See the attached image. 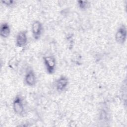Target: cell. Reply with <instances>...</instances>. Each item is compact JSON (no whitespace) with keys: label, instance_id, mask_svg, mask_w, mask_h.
Returning a JSON list of instances; mask_svg holds the SVG:
<instances>
[{"label":"cell","instance_id":"cell-1","mask_svg":"<svg viewBox=\"0 0 127 127\" xmlns=\"http://www.w3.org/2000/svg\"><path fill=\"white\" fill-rule=\"evenodd\" d=\"M43 59L47 72L49 74H53L55 72L56 66V62L55 58L50 56L44 57Z\"/></svg>","mask_w":127,"mask_h":127},{"label":"cell","instance_id":"cell-3","mask_svg":"<svg viewBox=\"0 0 127 127\" xmlns=\"http://www.w3.org/2000/svg\"><path fill=\"white\" fill-rule=\"evenodd\" d=\"M13 109L14 112L19 115H22L24 112V105L23 100L20 95H17L13 101Z\"/></svg>","mask_w":127,"mask_h":127},{"label":"cell","instance_id":"cell-4","mask_svg":"<svg viewBox=\"0 0 127 127\" xmlns=\"http://www.w3.org/2000/svg\"><path fill=\"white\" fill-rule=\"evenodd\" d=\"M31 30L34 39L36 40L38 39L42 32L43 26L42 23L38 20L35 21L32 24Z\"/></svg>","mask_w":127,"mask_h":127},{"label":"cell","instance_id":"cell-6","mask_svg":"<svg viewBox=\"0 0 127 127\" xmlns=\"http://www.w3.org/2000/svg\"><path fill=\"white\" fill-rule=\"evenodd\" d=\"M27 43V37L25 31H20L17 35L16 38V45L19 47H24Z\"/></svg>","mask_w":127,"mask_h":127},{"label":"cell","instance_id":"cell-5","mask_svg":"<svg viewBox=\"0 0 127 127\" xmlns=\"http://www.w3.org/2000/svg\"><path fill=\"white\" fill-rule=\"evenodd\" d=\"M68 84V79L64 76H61L56 82V89L58 92L64 91Z\"/></svg>","mask_w":127,"mask_h":127},{"label":"cell","instance_id":"cell-7","mask_svg":"<svg viewBox=\"0 0 127 127\" xmlns=\"http://www.w3.org/2000/svg\"><path fill=\"white\" fill-rule=\"evenodd\" d=\"M25 82L29 86H33L36 82V77L34 72L32 69H29L27 72L25 76Z\"/></svg>","mask_w":127,"mask_h":127},{"label":"cell","instance_id":"cell-8","mask_svg":"<svg viewBox=\"0 0 127 127\" xmlns=\"http://www.w3.org/2000/svg\"><path fill=\"white\" fill-rule=\"evenodd\" d=\"M10 33V29L7 23H3L0 25V35L1 37L5 38L9 36Z\"/></svg>","mask_w":127,"mask_h":127},{"label":"cell","instance_id":"cell-9","mask_svg":"<svg viewBox=\"0 0 127 127\" xmlns=\"http://www.w3.org/2000/svg\"><path fill=\"white\" fill-rule=\"evenodd\" d=\"M89 4V2L86 0H78L77 1L78 7L82 10L86 9L88 7Z\"/></svg>","mask_w":127,"mask_h":127},{"label":"cell","instance_id":"cell-10","mask_svg":"<svg viewBox=\"0 0 127 127\" xmlns=\"http://www.w3.org/2000/svg\"><path fill=\"white\" fill-rule=\"evenodd\" d=\"M4 4L7 6H11L13 4L14 1L13 0H3L1 1Z\"/></svg>","mask_w":127,"mask_h":127},{"label":"cell","instance_id":"cell-2","mask_svg":"<svg viewBox=\"0 0 127 127\" xmlns=\"http://www.w3.org/2000/svg\"><path fill=\"white\" fill-rule=\"evenodd\" d=\"M115 39L120 44H124L127 39V28L124 25H121L115 34Z\"/></svg>","mask_w":127,"mask_h":127}]
</instances>
